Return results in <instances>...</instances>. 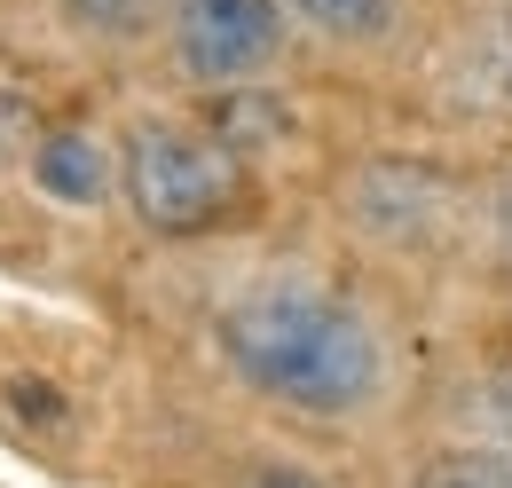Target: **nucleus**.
<instances>
[{
  "instance_id": "obj_7",
  "label": "nucleus",
  "mask_w": 512,
  "mask_h": 488,
  "mask_svg": "<svg viewBox=\"0 0 512 488\" xmlns=\"http://www.w3.org/2000/svg\"><path fill=\"white\" fill-rule=\"evenodd\" d=\"M284 16H292L300 32H316V40L371 48V40H386V32H394L402 0H284Z\"/></svg>"
},
{
  "instance_id": "obj_3",
  "label": "nucleus",
  "mask_w": 512,
  "mask_h": 488,
  "mask_svg": "<svg viewBox=\"0 0 512 488\" xmlns=\"http://www.w3.org/2000/svg\"><path fill=\"white\" fill-rule=\"evenodd\" d=\"M166 40H174L182 79H197L205 95H229V87H260L284 63L292 16L284 0H174Z\"/></svg>"
},
{
  "instance_id": "obj_2",
  "label": "nucleus",
  "mask_w": 512,
  "mask_h": 488,
  "mask_svg": "<svg viewBox=\"0 0 512 488\" xmlns=\"http://www.w3.org/2000/svg\"><path fill=\"white\" fill-rule=\"evenodd\" d=\"M119 189L150 237H213L253 205V166L213 126L142 119L119 150Z\"/></svg>"
},
{
  "instance_id": "obj_5",
  "label": "nucleus",
  "mask_w": 512,
  "mask_h": 488,
  "mask_svg": "<svg viewBox=\"0 0 512 488\" xmlns=\"http://www.w3.org/2000/svg\"><path fill=\"white\" fill-rule=\"evenodd\" d=\"M32 182L48 189L56 205H103V189L119 182V166H111L103 134L56 126V134H40V150H32Z\"/></svg>"
},
{
  "instance_id": "obj_4",
  "label": "nucleus",
  "mask_w": 512,
  "mask_h": 488,
  "mask_svg": "<svg viewBox=\"0 0 512 488\" xmlns=\"http://www.w3.org/2000/svg\"><path fill=\"white\" fill-rule=\"evenodd\" d=\"M371 237L386 244H418L434 237L449 221V182L434 174V166H402V158H386V166H371L363 182H355V205H347Z\"/></svg>"
},
{
  "instance_id": "obj_9",
  "label": "nucleus",
  "mask_w": 512,
  "mask_h": 488,
  "mask_svg": "<svg viewBox=\"0 0 512 488\" xmlns=\"http://www.w3.org/2000/svg\"><path fill=\"white\" fill-rule=\"evenodd\" d=\"M79 32H95V40H142L150 24H166V8L174 0H56Z\"/></svg>"
},
{
  "instance_id": "obj_1",
  "label": "nucleus",
  "mask_w": 512,
  "mask_h": 488,
  "mask_svg": "<svg viewBox=\"0 0 512 488\" xmlns=\"http://www.w3.org/2000/svg\"><path fill=\"white\" fill-rule=\"evenodd\" d=\"M213 347L229 378L308 426H347L386 402V339L339 284L276 268L229 292L213 315Z\"/></svg>"
},
{
  "instance_id": "obj_8",
  "label": "nucleus",
  "mask_w": 512,
  "mask_h": 488,
  "mask_svg": "<svg viewBox=\"0 0 512 488\" xmlns=\"http://www.w3.org/2000/svg\"><path fill=\"white\" fill-rule=\"evenodd\" d=\"M402 488H512V449L497 441H442L418 457V473Z\"/></svg>"
},
{
  "instance_id": "obj_10",
  "label": "nucleus",
  "mask_w": 512,
  "mask_h": 488,
  "mask_svg": "<svg viewBox=\"0 0 512 488\" xmlns=\"http://www.w3.org/2000/svg\"><path fill=\"white\" fill-rule=\"evenodd\" d=\"M229 488H331V481H323V473H308V465H292V457H253V465H245Z\"/></svg>"
},
{
  "instance_id": "obj_6",
  "label": "nucleus",
  "mask_w": 512,
  "mask_h": 488,
  "mask_svg": "<svg viewBox=\"0 0 512 488\" xmlns=\"http://www.w3.org/2000/svg\"><path fill=\"white\" fill-rule=\"evenodd\" d=\"M442 441H497V449H512V355L473 363L442 394Z\"/></svg>"
}]
</instances>
